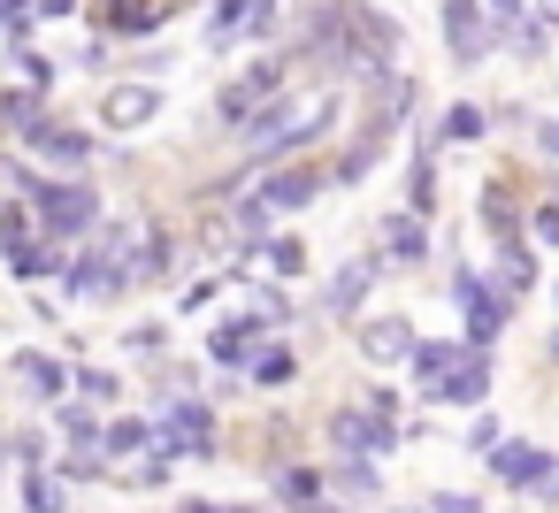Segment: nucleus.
<instances>
[{"label":"nucleus","mask_w":559,"mask_h":513,"mask_svg":"<svg viewBox=\"0 0 559 513\" xmlns=\"http://www.w3.org/2000/svg\"><path fill=\"white\" fill-rule=\"evenodd\" d=\"M330 116H337V93H314V100H299V108H261V116L246 123V162H269V154H284V146H307L314 131H330Z\"/></svg>","instance_id":"1"},{"label":"nucleus","mask_w":559,"mask_h":513,"mask_svg":"<svg viewBox=\"0 0 559 513\" xmlns=\"http://www.w3.org/2000/svg\"><path fill=\"white\" fill-rule=\"evenodd\" d=\"M32 215H39L55 238H70V230H93V223H100V200H93L85 184H32Z\"/></svg>","instance_id":"2"},{"label":"nucleus","mask_w":559,"mask_h":513,"mask_svg":"<svg viewBox=\"0 0 559 513\" xmlns=\"http://www.w3.org/2000/svg\"><path fill=\"white\" fill-rule=\"evenodd\" d=\"M123 261H131V238H123V230H108V246H100V253H85V261L70 269L78 299H116V291L139 276V269H123Z\"/></svg>","instance_id":"3"},{"label":"nucleus","mask_w":559,"mask_h":513,"mask_svg":"<svg viewBox=\"0 0 559 513\" xmlns=\"http://www.w3.org/2000/svg\"><path fill=\"white\" fill-rule=\"evenodd\" d=\"M0 246H9V269H16L24 284H39V276H62V269H70L55 246H39V238H32V223H24L16 207H0Z\"/></svg>","instance_id":"4"},{"label":"nucleus","mask_w":559,"mask_h":513,"mask_svg":"<svg viewBox=\"0 0 559 513\" xmlns=\"http://www.w3.org/2000/svg\"><path fill=\"white\" fill-rule=\"evenodd\" d=\"M330 444H337L345 460H368V452H391L399 429H391V414H376V406H360V414L345 406V414L330 421Z\"/></svg>","instance_id":"5"},{"label":"nucleus","mask_w":559,"mask_h":513,"mask_svg":"<svg viewBox=\"0 0 559 513\" xmlns=\"http://www.w3.org/2000/svg\"><path fill=\"white\" fill-rule=\"evenodd\" d=\"M452 291H460V307H467V345L483 353V345L506 330V299H498V291L475 276V269H460V276H452Z\"/></svg>","instance_id":"6"},{"label":"nucleus","mask_w":559,"mask_h":513,"mask_svg":"<svg viewBox=\"0 0 559 513\" xmlns=\"http://www.w3.org/2000/svg\"><path fill=\"white\" fill-rule=\"evenodd\" d=\"M162 452H215V421L200 398H162Z\"/></svg>","instance_id":"7"},{"label":"nucleus","mask_w":559,"mask_h":513,"mask_svg":"<svg viewBox=\"0 0 559 513\" xmlns=\"http://www.w3.org/2000/svg\"><path fill=\"white\" fill-rule=\"evenodd\" d=\"M444 47H452V62H483V55H490L483 0H444Z\"/></svg>","instance_id":"8"},{"label":"nucleus","mask_w":559,"mask_h":513,"mask_svg":"<svg viewBox=\"0 0 559 513\" xmlns=\"http://www.w3.org/2000/svg\"><path fill=\"white\" fill-rule=\"evenodd\" d=\"M154 108H162L154 85H116V93L100 100V123H108V131H139V123H154Z\"/></svg>","instance_id":"9"},{"label":"nucleus","mask_w":559,"mask_h":513,"mask_svg":"<svg viewBox=\"0 0 559 513\" xmlns=\"http://www.w3.org/2000/svg\"><path fill=\"white\" fill-rule=\"evenodd\" d=\"M376 246H383V269H414L429 253V230H421V215H391Z\"/></svg>","instance_id":"10"},{"label":"nucleus","mask_w":559,"mask_h":513,"mask_svg":"<svg viewBox=\"0 0 559 513\" xmlns=\"http://www.w3.org/2000/svg\"><path fill=\"white\" fill-rule=\"evenodd\" d=\"M414 322H399V314H383V322H360V353L368 360H414Z\"/></svg>","instance_id":"11"},{"label":"nucleus","mask_w":559,"mask_h":513,"mask_svg":"<svg viewBox=\"0 0 559 513\" xmlns=\"http://www.w3.org/2000/svg\"><path fill=\"white\" fill-rule=\"evenodd\" d=\"M467 360H475V345H414V375H421V391H429V398H437Z\"/></svg>","instance_id":"12"},{"label":"nucleus","mask_w":559,"mask_h":513,"mask_svg":"<svg viewBox=\"0 0 559 513\" xmlns=\"http://www.w3.org/2000/svg\"><path fill=\"white\" fill-rule=\"evenodd\" d=\"M276 77H284V70H276V62H261L246 85H230V93H223V116H230V123H253V108L276 93Z\"/></svg>","instance_id":"13"},{"label":"nucleus","mask_w":559,"mask_h":513,"mask_svg":"<svg viewBox=\"0 0 559 513\" xmlns=\"http://www.w3.org/2000/svg\"><path fill=\"white\" fill-rule=\"evenodd\" d=\"M314 192H322V169H307V162H299V169H284V177H269V184H261V207H307Z\"/></svg>","instance_id":"14"},{"label":"nucleus","mask_w":559,"mask_h":513,"mask_svg":"<svg viewBox=\"0 0 559 513\" xmlns=\"http://www.w3.org/2000/svg\"><path fill=\"white\" fill-rule=\"evenodd\" d=\"M253 330H269V322H238V330L223 322V330L207 337V353H215L223 368H246V375H253V360H261V345H253Z\"/></svg>","instance_id":"15"},{"label":"nucleus","mask_w":559,"mask_h":513,"mask_svg":"<svg viewBox=\"0 0 559 513\" xmlns=\"http://www.w3.org/2000/svg\"><path fill=\"white\" fill-rule=\"evenodd\" d=\"M490 467H498V482H551L559 475L536 444H506V452H490Z\"/></svg>","instance_id":"16"},{"label":"nucleus","mask_w":559,"mask_h":513,"mask_svg":"<svg viewBox=\"0 0 559 513\" xmlns=\"http://www.w3.org/2000/svg\"><path fill=\"white\" fill-rule=\"evenodd\" d=\"M32 154H39V162H62V169H85V162H93V139H78V131H55V123H47V131L32 139Z\"/></svg>","instance_id":"17"},{"label":"nucleus","mask_w":559,"mask_h":513,"mask_svg":"<svg viewBox=\"0 0 559 513\" xmlns=\"http://www.w3.org/2000/svg\"><path fill=\"white\" fill-rule=\"evenodd\" d=\"M536 284V261H528V246L513 238V246H498V299H521Z\"/></svg>","instance_id":"18"},{"label":"nucleus","mask_w":559,"mask_h":513,"mask_svg":"<svg viewBox=\"0 0 559 513\" xmlns=\"http://www.w3.org/2000/svg\"><path fill=\"white\" fill-rule=\"evenodd\" d=\"M0 131H16L24 146L47 131V116H39V93H9V100H0Z\"/></svg>","instance_id":"19"},{"label":"nucleus","mask_w":559,"mask_h":513,"mask_svg":"<svg viewBox=\"0 0 559 513\" xmlns=\"http://www.w3.org/2000/svg\"><path fill=\"white\" fill-rule=\"evenodd\" d=\"M376 269H383V261H345V276L330 284V314H353V307H360V291L376 284Z\"/></svg>","instance_id":"20"},{"label":"nucleus","mask_w":559,"mask_h":513,"mask_svg":"<svg viewBox=\"0 0 559 513\" xmlns=\"http://www.w3.org/2000/svg\"><path fill=\"white\" fill-rule=\"evenodd\" d=\"M16 383H24V391H39V398H55L70 375H62V360H47V353H16Z\"/></svg>","instance_id":"21"},{"label":"nucleus","mask_w":559,"mask_h":513,"mask_svg":"<svg viewBox=\"0 0 559 513\" xmlns=\"http://www.w3.org/2000/svg\"><path fill=\"white\" fill-rule=\"evenodd\" d=\"M414 93H421L414 77H383V93H376V131H391V123L414 108Z\"/></svg>","instance_id":"22"},{"label":"nucleus","mask_w":559,"mask_h":513,"mask_svg":"<svg viewBox=\"0 0 559 513\" xmlns=\"http://www.w3.org/2000/svg\"><path fill=\"white\" fill-rule=\"evenodd\" d=\"M483 391H490V360L475 353V360H467V368H460V375H452V383H444L437 398H460V406H483Z\"/></svg>","instance_id":"23"},{"label":"nucleus","mask_w":559,"mask_h":513,"mask_svg":"<svg viewBox=\"0 0 559 513\" xmlns=\"http://www.w3.org/2000/svg\"><path fill=\"white\" fill-rule=\"evenodd\" d=\"M261 269H269V276H299V269H307V246H299V238H269V246H261Z\"/></svg>","instance_id":"24"},{"label":"nucleus","mask_w":559,"mask_h":513,"mask_svg":"<svg viewBox=\"0 0 559 513\" xmlns=\"http://www.w3.org/2000/svg\"><path fill=\"white\" fill-rule=\"evenodd\" d=\"M100 24H116V32H146V24H154V0H100Z\"/></svg>","instance_id":"25"},{"label":"nucleus","mask_w":559,"mask_h":513,"mask_svg":"<svg viewBox=\"0 0 559 513\" xmlns=\"http://www.w3.org/2000/svg\"><path fill=\"white\" fill-rule=\"evenodd\" d=\"M483 223H490V238H498V246H513V200H506L498 184L483 192Z\"/></svg>","instance_id":"26"},{"label":"nucleus","mask_w":559,"mask_h":513,"mask_svg":"<svg viewBox=\"0 0 559 513\" xmlns=\"http://www.w3.org/2000/svg\"><path fill=\"white\" fill-rule=\"evenodd\" d=\"M253 383H261V391H284V383H292V353H284V345H269V353L253 360Z\"/></svg>","instance_id":"27"},{"label":"nucleus","mask_w":559,"mask_h":513,"mask_svg":"<svg viewBox=\"0 0 559 513\" xmlns=\"http://www.w3.org/2000/svg\"><path fill=\"white\" fill-rule=\"evenodd\" d=\"M437 139H452V146H467V139H483V108H467V100H460V108L444 116V131H437Z\"/></svg>","instance_id":"28"},{"label":"nucleus","mask_w":559,"mask_h":513,"mask_svg":"<svg viewBox=\"0 0 559 513\" xmlns=\"http://www.w3.org/2000/svg\"><path fill=\"white\" fill-rule=\"evenodd\" d=\"M100 444H108V460H116V452H139V444H154V437H146V421H108Z\"/></svg>","instance_id":"29"},{"label":"nucleus","mask_w":559,"mask_h":513,"mask_svg":"<svg viewBox=\"0 0 559 513\" xmlns=\"http://www.w3.org/2000/svg\"><path fill=\"white\" fill-rule=\"evenodd\" d=\"M32 513H62V475L32 467Z\"/></svg>","instance_id":"30"},{"label":"nucleus","mask_w":559,"mask_h":513,"mask_svg":"<svg viewBox=\"0 0 559 513\" xmlns=\"http://www.w3.org/2000/svg\"><path fill=\"white\" fill-rule=\"evenodd\" d=\"M78 391H85V398H100V406H108V398H116V391H123V383H116V375H108V368H78Z\"/></svg>","instance_id":"31"},{"label":"nucleus","mask_w":559,"mask_h":513,"mask_svg":"<svg viewBox=\"0 0 559 513\" xmlns=\"http://www.w3.org/2000/svg\"><path fill=\"white\" fill-rule=\"evenodd\" d=\"M39 16V0H0V32H32Z\"/></svg>","instance_id":"32"},{"label":"nucleus","mask_w":559,"mask_h":513,"mask_svg":"<svg viewBox=\"0 0 559 513\" xmlns=\"http://www.w3.org/2000/svg\"><path fill=\"white\" fill-rule=\"evenodd\" d=\"M16 77H24L32 93H47V85H55V62H39V55H16Z\"/></svg>","instance_id":"33"},{"label":"nucleus","mask_w":559,"mask_h":513,"mask_svg":"<svg viewBox=\"0 0 559 513\" xmlns=\"http://www.w3.org/2000/svg\"><path fill=\"white\" fill-rule=\"evenodd\" d=\"M337 482H345V490H376V467H368V460H345V475H337Z\"/></svg>","instance_id":"34"},{"label":"nucleus","mask_w":559,"mask_h":513,"mask_svg":"<svg viewBox=\"0 0 559 513\" xmlns=\"http://www.w3.org/2000/svg\"><path fill=\"white\" fill-rule=\"evenodd\" d=\"M276 490H284V498H299V505H314V475H299V467H292Z\"/></svg>","instance_id":"35"},{"label":"nucleus","mask_w":559,"mask_h":513,"mask_svg":"<svg viewBox=\"0 0 559 513\" xmlns=\"http://www.w3.org/2000/svg\"><path fill=\"white\" fill-rule=\"evenodd\" d=\"M490 444H498V421H490V414H483V421H475V429H467V452H490Z\"/></svg>","instance_id":"36"},{"label":"nucleus","mask_w":559,"mask_h":513,"mask_svg":"<svg viewBox=\"0 0 559 513\" xmlns=\"http://www.w3.org/2000/svg\"><path fill=\"white\" fill-rule=\"evenodd\" d=\"M536 246H559V207H536Z\"/></svg>","instance_id":"37"},{"label":"nucleus","mask_w":559,"mask_h":513,"mask_svg":"<svg viewBox=\"0 0 559 513\" xmlns=\"http://www.w3.org/2000/svg\"><path fill=\"white\" fill-rule=\"evenodd\" d=\"M437 513H483V505H475L467 490H444V498H437Z\"/></svg>","instance_id":"38"},{"label":"nucleus","mask_w":559,"mask_h":513,"mask_svg":"<svg viewBox=\"0 0 559 513\" xmlns=\"http://www.w3.org/2000/svg\"><path fill=\"white\" fill-rule=\"evenodd\" d=\"M536 146H544V154L559 162V123H544V131H536Z\"/></svg>","instance_id":"39"},{"label":"nucleus","mask_w":559,"mask_h":513,"mask_svg":"<svg viewBox=\"0 0 559 513\" xmlns=\"http://www.w3.org/2000/svg\"><path fill=\"white\" fill-rule=\"evenodd\" d=\"M78 9V0H39V16H70Z\"/></svg>","instance_id":"40"},{"label":"nucleus","mask_w":559,"mask_h":513,"mask_svg":"<svg viewBox=\"0 0 559 513\" xmlns=\"http://www.w3.org/2000/svg\"><path fill=\"white\" fill-rule=\"evenodd\" d=\"M490 9H498V16H521V0H490Z\"/></svg>","instance_id":"41"},{"label":"nucleus","mask_w":559,"mask_h":513,"mask_svg":"<svg viewBox=\"0 0 559 513\" xmlns=\"http://www.w3.org/2000/svg\"><path fill=\"white\" fill-rule=\"evenodd\" d=\"M177 513H215V505H200V498H192V505H177Z\"/></svg>","instance_id":"42"},{"label":"nucleus","mask_w":559,"mask_h":513,"mask_svg":"<svg viewBox=\"0 0 559 513\" xmlns=\"http://www.w3.org/2000/svg\"><path fill=\"white\" fill-rule=\"evenodd\" d=\"M299 513H337V505H299Z\"/></svg>","instance_id":"43"},{"label":"nucleus","mask_w":559,"mask_h":513,"mask_svg":"<svg viewBox=\"0 0 559 513\" xmlns=\"http://www.w3.org/2000/svg\"><path fill=\"white\" fill-rule=\"evenodd\" d=\"M551 360H559V337H551Z\"/></svg>","instance_id":"44"}]
</instances>
